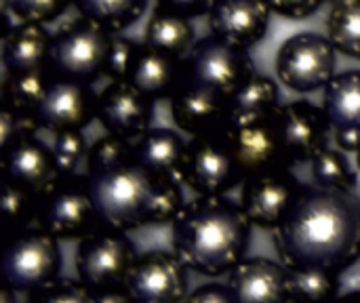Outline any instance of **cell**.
<instances>
[{"label":"cell","mask_w":360,"mask_h":303,"mask_svg":"<svg viewBox=\"0 0 360 303\" xmlns=\"http://www.w3.org/2000/svg\"><path fill=\"white\" fill-rule=\"evenodd\" d=\"M221 133L243 175V183L253 175L289 167L276 129V112L259 118H230Z\"/></svg>","instance_id":"cell-10"},{"label":"cell","mask_w":360,"mask_h":303,"mask_svg":"<svg viewBox=\"0 0 360 303\" xmlns=\"http://www.w3.org/2000/svg\"><path fill=\"white\" fill-rule=\"evenodd\" d=\"M194 38H196V32L190 19L175 15L171 11H165L160 6H154L152 17L148 19L146 32H143L146 44L181 57V55H188L190 49L196 44Z\"/></svg>","instance_id":"cell-25"},{"label":"cell","mask_w":360,"mask_h":303,"mask_svg":"<svg viewBox=\"0 0 360 303\" xmlns=\"http://www.w3.org/2000/svg\"><path fill=\"white\" fill-rule=\"evenodd\" d=\"M289 303H295V302H289Z\"/></svg>","instance_id":"cell-47"},{"label":"cell","mask_w":360,"mask_h":303,"mask_svg":"<svg viewBox=\"0 0 360 303\" xmlns=\"http://www.w3.org/2000/svg\"><path fill=\"white\" fill-rule=\"evenodd\" d=\"M289 270V302L331 303L340 297V272L323 268Z\"/></svg>","instance_id":"cell-28"},{"label":"cell","mask_w":360,"mask_h":303,"mask_svg":"<svg viewBox=\"0 0 360 303\" xmlns=\"http://www.w3.org/2000/svg\"><path fill=\"white\" fill-rule=\"evenodd\" d=\"M36 200L25 194L21 188L13 186L4 179L2 183V215H4V228L8 236L21 228H25L30 221H34Z\"/></svg>","instance_id":"cell-32"},{"label":"cell","mask_w":360,"mask_h":303,"mask_svg":"<svg viewBox=\"0 0 360 303\" xmlns=\"http://www.w3.org/2000/svg\"><path fill=\"white\" fill-rule=\"evenodd\" d=\"M91 303H135L131 293L127 291V287H118V289H110V291H101V293H93Z\"/></svg>","instance_id":"cell-42"},{"label":"cell","mask_w":360,"mask_h":303,"mask_svg":"<svg viewBox=\"0 0 360 303\" xmlns=\"http://www.w3.org/2000/svg\"><path fill=\"white\" fill-rule=\"evenodd\" d=\"M184 303H234V297L228 285H202L194 293H190Z\"/></svg>","instance_id":"cell-41"},{"label":"cell","mask_w":360,"mask_h":303,"mask_svg":"<svg viewBox=\"0 0 360 303\" xmlns=\"http://www.w3.org/2000/svg\"><path fill=\"white\" fill-rule=\"evenodd\" d=\"M188 270L175 251H148L137 257L124 287L135 303H181L188 291Z\"/></svg>","instance_id":"cell-13"},{"label":"cell","mask_w":360,"mask_h":303,"mask_svg":"<svg viewBox=\"0 0 360 303\" xmlns=\"http://www.w3.org/2000/svg\"><path fill=\"white\" fill-rule=\"evenodd\" d=\"M323 91V110L331 129L360 131V70L335 74Z\"/></svg>","instance_id":"cell-24"},{"label":"cell","mask_w":360,"mask_h":303,"mask_svg":"<svg viewBox=\"0 0 360 303\" xmlns=\"http://www.w3.org/2000/svg\"><path fill=\"white\" fill-rule=\"evenodd\" d=\"M268 0H215L209 13L211 34L243 49H253L268 32Z\"/></svg>","instance_id":"cell-19"},{"label":"cell","mask_w":360,"mask_h":303,"mask_svg":"<svg viewBox=\"0 0 360 303\" xmlns=\"http://www.w3.org/2000/svg\"><path fill=\"white\" fill-rule=\"evenodd\" d=\"M276 129L283 146V154L289 167L297 162H310L323 148H327V135L331 122L323 105L312 101H291L278 105Z\"/></svg>","instance_id":"cell-16"},{"label":"cell","mask_w":360,"mask_h":303,"mask_svg":"<svg viewBox=\"0 0 360 303\" xmlns=\"http://www.w3.org/2000/svg\"><path fill=\"white\" fill-rule=\"evenodd\" d=\"M338 148L344 152H356L360 148V131H335Z\"/></svg>","instance_id":"cell-43"},{"label":"cell","mask_w":360,"mask_h":303,"mask_svg":"<svg viewBox=\"0 0 360 303\" xmlns=\"http://www.w3.org/2000/svg\"><path fill=\"white\" fill-rule=\"evenodd\" d=\"M268 4L272 13L285 19L302 21V19L312 17L325 4V0H268Z\"/></svg>","instance_id":"cell-39"},{"label":"cell","mask_w":360,"mask_h":303,"mask_svg":"<svg viewBox=\"0 0 360 303\" xmlns=\"http://www.w3.org/2000/svg\"><path fill=\"white\" fill-rule=\"evenodd\" d=\"M84 175L99 221L127 232L173 224L186 207L177 179L150 173L135 154Z\"/></svg>","instance_id":"cell-2"},{"label":"cell","mask_w":360,"mask_h":303,"mask_svg":"<svg viewBox=\"0 0 360 303\" xmlns=\"http://www.w3.org/2000/svg\"><path fill=\"white\" fill-rule=\"evenodd\" d=\"M251 226L240 202L226 198V194L198 196L173 221V251L190 270L205 276H221L245 259Z\"/></svg>","instance_id":"cell-3"},{"label":"cell","mask_w":360,"mask_h":303,"mask_svg":"<svg viewBox=\"0 0 360 303\" xmlns=\"http://www.w3.org/2000/svg\"><path fill=\"white\" fill-rule=\"evenodd\" d=\"M338 51L329 36L300 32L287 38L276 53V76L295 93H314L335 78Z\"/></svg>","instance_id":"cell-9"},{"label":"cell","mask_w":360,"mask_h":303,"mask_svg":"<svg viewBox=\"0 0 360 303\" xmlns=\"http://www.w3.org/2000/svg\"><path fill=\"white\" fill-rule=\"evenodd\" d=\"M74 6L80 17L116 34L133 25L143 15L148 0H74Z\"/></svg>","instance_id":"cell-27"},{"label":"cell","mask_w":360,"mask_h":303,"mask_svg":"<svg viewBox=\"0 0 360 303\" xmlns=\"http://www.w3.org/2000/svg\"><path fill=\"white\" fill-rule=\"evenodd\" d=\"M253 74L257 72L249 51L213 34L198 40L184 59V76L188 80L228 99H232Z\"/></svg>","instance_id":"cell-8"},{"label":"cell","mask_w":360,"mask_h":303,"mask_svg":"<svg viewBox=\"0 0 360 303\" xmlns=\"http://www.w3.org/2000/svg\"><path fill=\"white\" fill-rule=\"evenodd\" d=\"M331 303H360V291H352V293H346L338 299H333Z\"/></svg>","instance_id":"cell-44"},{"label":"cell","mask_w":360,"mask_h":303,"mask_svg":"<svg viewBox=\"0 0 360 303\" xmlns=\"http://www.w3.org/2000/svg\"><path fill=\"white\" fill-rule=\"evenodd\" d=\"M213 4H215V0H156V6L171 11L175 15H181L186 19L209 15Z\"/></svg>","instance_id":"cell-40"},{"label":"cell","mask_w":360,"mask_h":303,"mask_svg":"<svg viewBox=\"0 0 360 303\" xmlns=\"http://www.w3.org/2000/svg\"><path fill=\"white\" fill-rule=\"evenodd\" d=\"M135 158L154 175L167 179H179L186 160L188 143L171 129H148L135 139Z\"/></svg>","instance_id":"cell-23"},{"label":"cell","mask_w":360,"mask_h":303,"mask_svg":"<svg viewBox=\"0 0 360 303\" xmlns=\"http://www.w3.org/2000/svg\"><path fill=\"white\" fill-rule=\"evenodd\" d=\"M36 129H38V127H36L30 118H25V116L13 112L11 108L0 105V150L6 148V146H8L13 139H17L19 135L30 133V131H36Z\"/></svg>","instance_id":"cell-38"},{"label":"cell","mask_w":360,"mask_h":303,"mask_svg":"<svg viewBox=\"0 0 360 303\" xmlns=\"http://www.w3.org/2000/svg\"><path fill=\"white\" fill-rule=\"evenodd\" d=\"M112 40V32L99 23L84 17L72 19L53 32L51 70L59 76L93 84L105 76Z\"/></svg>","instance_id":"cell-6"},{"label":"cell","mask_w":360,"mask_h":303,"mask_svg":"<svg viewBox=\"0 0 360 303\" xmlns=\"http://www.w3.org/2000/svg\"><path fill=\"white\" fill-rule=\"evenodd\" d=\"M135 154V148L131 143V139L118 137V135H103L99 137L91 148H89V156H86V171H97L110 165H116L129 156Z\"/></svg>","instance_id":"cell-35"},{"label":"cell","mask_w":360,"mask_h":303,"mask_svg":"<svg viewBox=\"0 0 360 303\" xmlns=\"http://www.w3.org/2000/svg\"><path fill=\"white\" fill-rule=\"evenodd\" d=\"M137 249L127 230L99 221L76 249L78 281L91 291L101 293L124 287L137 262Z\"/></svg>","instance_id":"cell-4"},{"label":"cell","mask_w":360,"mask_h":303,"mask_svg":"<svg viewBox=\"0 0 360 303\" xmlns=\"http://www.w3.org/2000/svg\"><path fill=\"white\" fill-rule=\"evenodd\" d=\"M274 245L287 268L342 272L360 257V202L352 192L302 188Z\"/></svg>","instance_id":"cell-1"},{"label":"cell","mask_w":360,"mask_h":303,"mask_svg":"<svg viewBox=\"0 0 360 303\" xmlns=\"http://www.w3.org/2000/svg\"><path fill=\"white\" fill-rule=\"evenodd\" d=\"M354 154H356V167H359V169H360V148H359V150H356V152H354Z\"/></svg>","instance_id":"cell-46"},{"label":"cell","mask_w":360,"mask_h":303,"mask_svg":"<svg viewBox=\"0 0 360 303\" xmlns=\"http://www.w3.org/2000/svg\"><path fill=\"white\" fill-rule=\"evenodd\" d=\"M327 36L338 53L360 61V0H335L331 4Z\"/></svg>","instance_id":"cell-29"},{"label":"cell","mask_w":360,"mask_h":303,"mask_svg":"<svg viewBox=\"0 0 360 303\" xmlns=\"http://www.w3.org/2000/svg\"><path fill=\"white\" fill-rule=\"evenodd\" d=\"M179 179L198 196H224L243 186V175L219 131L198 135L188 143Z\"/></svg>","instance_id":"cell-12"},{"label":"cell","mask_w":360,"mask_h":303,"mask_svg":"<svg viewBox=\"0 0 360 303\" xmlns=\"http://www.w3.org/2000/svg\"><path fill=\"white\" fill-rule=\"evenodd\" d=\"M2 175L21 188L34 200L49 192L61 177L53 148L36 137V131L23 133L2 148Z\"/></svg>","instance_id":"cell-15"},{"label":"cell","mask_w":360,"mask_h":303,"mask_svg":"<svg viewBox=\"0 0 360 303\" xmlns=\"http://www.w3.org/2000/svg\"><path fill=\"white\" fill-rule=\"evenodd\" d=\"M34 221L59 240L84 238L99 224L86 175H61L36 200Z\"/></svg>","instance_id":"cell-7"},{"label":"cell","mask_w":360,"mask_h":303,"mask_svg":"<svg viewBox=\"0 0 360 303\" xmlns=\"http://www.w3.org/2000/svg\"><path fill=\"white\" fill-rule=\"evenodd\" d=\"M53 34L42 23H15L2 34V67L8 76H23L51 70Z\"/></svg>","instance_id":"cell-21"},{"label":"cell","mask_w":360,"mask_h":303,"mask_svg":"<svg viewBox=\"0 0 360 303\" xmlns=\"http://www.w3.org/2000/svg\"><path fill=\"white\" fill-rule=\"evenodd\" d=\"M0 303H17V297H15V291L8 287V285H4L2 287V295H0Z\"/></svg>","instance_id":"cell-45"},{"label":"cell","mask_w":360,"mask_h":303,"mask_svg":"<svg viewBox=\"0 0 360 303\" xmlns=\"http://www.w3.org/2000/svg\"><path fill=\"white\" fill-rule=\"evenodd\" d=\"M333 2H335V0H333Z\"/></svg>","instance_id":"cell-48"},{"label":"cell","mask_w":360,"mask_h":303,"mask_svg":"<svg viewBox=\"0 0 360 303\" xmlns=\"http://www.w3.org/2000/svg\"><path fill=\"white\" fill-rule=\"evenodd\" d=\"M173 122L194 137L209 135L230 120V99L181 76L179 86L169 99Z\"/></svg>","instance_id":"cell-17"},{"label":"cell","mask_w":360,"mask_h":303,"mask_svg":"<svg viewBox=\"0 0 360 303\" xmlns=\"http://www.w3.org/2000/svg\"><path fill=\"white\" fill-rule=\"evenodd\" d=\"M289 268L266 257H245L228 276L234 303H289Z\"/></svg>","instance_id":"cell-20"},{"label":"cell","mask_w":360,"mask_h":303,"mask_svg":"<svg viewBox=\"0 0 360 303\" xmlns=\"http://www.w3.org/2000/svg\"><path fill=\"white\" fill-rule=\"evenodd\" d=\"M184 76V59L139 42L127 82L152 101L171 99Z\"/></svg>","instance_id":"cell-22"},{"label":"cell","mask_w":360,"mask_h":303,"mask_svg":"<svg viewBox=\"0 0 360 303\" xmlns=\"http://www.w3.org/2000/svg\"><path fill=\"white\" fill-rule=\"evenodd\" d=\"M97 103L99 95L91 82L65 78L53 72L42 99L32 112V122L53 135L82 131L93 118H97Z\"/></svg>","instance_id":"cell-11"},{"label":"cell","mask_w":360,"mask_h":303,"mask_svg":"<svg viewBox=\"0 0 360 303\" xmlns=\"http://www.w3.org/2000/svg\"><path fill=\"white\" fill-rule=\"evenodd\" d=\"M61 264L59 238L32 221L8 236L0 270L15 293H32L59 278Z\"/></svg>","instance_id":"cell-5"},{"label":"cell","mask_w":360,"mask_h":303,"mask_svg":"<svg viewBox=\"0 0 360 303\" xmlns=\"http://www.w3.org/2000/svg\"><path fill=\"white\" fill-rule=\"evenodd\" d=\"M137 46H139V42H135L129 36H114L112 49L108 55V63H105V78H110L112 82L127 80V74L135 59Z\"/></svg>","instance_id":"cell-37"},{"label":"cell","mask_w":360,"mask_h":303,"mask_svg":"<svg viewBox=\"0 0 360 303\" xmlns=\"http://www.w3.org/2000/svg\"><path fill=\"white\" fill-rule=\"evenodd\" d=\"M93 293L72 278H55L53 283L30 293L27 303H91Z\"/></svg>","instance_id":"cell-36"},{"label":"cell","mask_w":360,"mask_h":303,"mask_svg":"<svg viewBox=\"0 0 360 303\" xmlns=\"http://www.w3.org/2000/svg\"><path fill=\"white\" fill-rule=\"evenodd\" d=\"M51 70L23 74V76H8L4 74L0 84V105L11 108L13 112L32 120V112L42 99L46 84L51 80Z\"/></svg>","instance_id":"cell-30"},{"label":"cell","mask_w":360,"mask_h":303,"mask_svg":"<svg viewBox=\"0 0 360 303\" xmlns=\"http://www.w3.org/2000/svg\"><path fill=\"white\" fill-rule=\"evenodd\" d=\"M2 11H13L19 21L27 23H51L61 17L74 0H0Z\"/></svg>","instance_id":"cell-33"},{"label":"cell","mask_w":360,"mask_h":303,"mask_svg":"<svg viewBox=\"0 0 360 303\" xmlns=\"http://www.w3.org/2000/svg\"><path fill=\"white\" fill-rule=\"evenodd\" d=\"M302 188L304 186L291 173V167H281L249 177L240 186L238 202L253 226L262 230H276Z\"/></svg>","instance_id":"cell-14"},{"label":"cell","mask_w":360,"mask_h":303,"mask_svg":"<svg viewBox=\"0 0 360 303\" xmlns=\"http://www.w3.org/2000/svg\"><path fill=\"white\" fill-rule=\"evenodd\" d=\"M154 101L131 86L127 80L110 82L99 93L97 120L101 127L124 139H139L148 129H152Z\"/></svg>","instance_id":"cell-18"},{"label":"cell","mask_w":360,"mask_h":303,"mask_svg":"<svg viewBox=\"0 0 360 303\" xmlns=\"http://www.w3.org/2000/svg\"><path fill=\"white\" fill-rule=\"evenodd\" d=\"M278 86L272 78L253 74L230 99V118H259L278 110Z\"/></svg>","instance_id":"cell-26"},{"label":"cell","mask_w":360,"mask_h":303,"mask_svg":"<svg viewBox=\"0 0 360 303\" xmlns=\"http://www.w3.org/2000/svg\"><path fill=\"white\" fill-rule=\"evenodd\" d=\"M312 179L319 188L352 192L356 188V173L344 152L333 148H323L312 160Z\"/></svg>","instance_id":"cell-31"},{"label":"cell","mask_w":360,"mask_h":303,"mask_svg":"<svg viewBox=\"0 0 360 303\" xmlns=\"http://www.w3.org/2000/svg\"><path fill=\"white\" fill-rule=\"evenodd\" d=\"M51 148H53V154H55V160H57L61 175L76 173L80 162L86 160V156H89V146H86L82 131L57 133Z\"/></svg>","instance_id":"cell-34"}]
</instances>
